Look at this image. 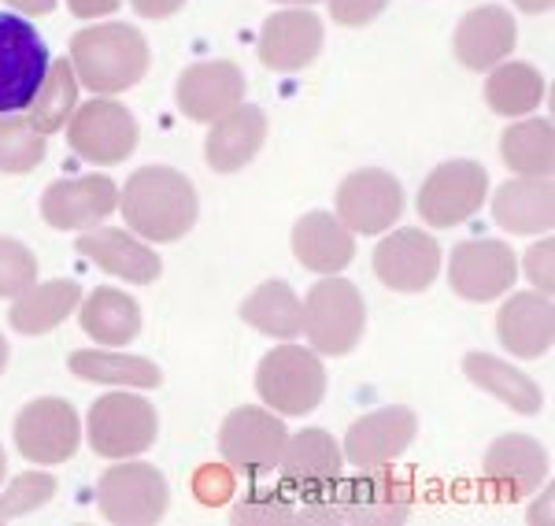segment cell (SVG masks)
Here are the masks:
<instances>
[{
  "label": "cell",
  "mask_w": 555,
  "mask_h": 526,
  "mask_svg": "<svg viewBox=\"0 0 555 526\" xmlns=\"http://www.w3.org/2000/svg\"><path fill=\"white\" fill-rule=\"evenodd\" d=\"M463 374H467L478 389H486V394H492L500 405H507L518 415H537V412H541V405H544L541 386H537L526 371H518V368H512V363L496 360V356L467 352V360H463Z\"/></svg>",
  "instance_id": "obj_29"
},
{
  "label": "cell",
  "mask_w": 555,
  "mask_h": 526,
  "mask_svg": "<svg viewBox=\"0 0 555 526\" xmlns=\"http://www.w3.org/2000/svg\"><path fill=\"white\" fill-rule=\"evenodd\" d=\"M159 434V415L138 394H104L89 408V445L96 457L130 460L149 452Z\"/></svg>",
  "instance_id": "obj_6"
},
{
  "label": "cell",
  "mask_w": 555,
  "mask_h": 526,
  "mask_svg": "<svg viewBox=\"0 0 555 526\" xmlns=\"http://www.w3.org/2000/svg\"><path fill=\"white\" fill-rule=\"evenodd\" d=\"M500 345L518 360H537L555 342V308L548 293H512L496 316Z\"/></svg>",
  "instance_id": "obj_21"
},
{
  "label": "cell",
  "mask_w": 555,
  "mask_h": 526,
  "mask_svg": "<svg viewBox=\"0 0 555 526\" xmlns=\"http://www.w3.org/2000/svg\"><path fill=\"white\" fill-rule=\"evenodd\" d=\"M67 141L89 164H122L138 149V119L119 101L96 97V101L82 104L75 119L67 123Z\"/></svg>",
  "instance_id": "obj_11"
},
{
  "label": "cell",
  "mask_w": 555,
  "mask_h": 526,
  "mask_svg": "<svg viewBox=\"0 0 555 526\" xmlns=\"http://www.w3.org/2000/svg\"><path fill=\"white\" fill-rule=\"evenodd\" d=\"M8 8H20L26 15H49L56 12V0H4Z\"/></svg>",
  "instance_id": "obj_44"
},
{
  "label": "cell",
  "mask_w": 555,
  "mask_h": 526,
  "mask_svg": "<svg viewBox=\"0 0 555 526\" xmlns=\"http://www.w3.org/2000/svg\"><path fill=\"white\" fill-rule=\"evenodd\" d=\"M56 497V478L44 471H26L8 486V493H0V523L23 519V515L38 512L41 504H49Z\"/></svg>",
  "instance_id": "obj_37"
},
{
  "label": "cell",
  "mask_w": 555,
  "mask_h": 526,
  "mask_svg": "<svg viewBox=\"0 0 555 526\" xmlns=\"http://www.w3.org/2000/svg\"><path fill=\"white\" fill-rule=\"evenodd\" d=\"M38 282V256L15 238H0V297H20Z\"/></svg>",
  "instance_id": "obj_38"
},
{
  "label": "cell",
  "mask_w": 555,
  "mask_h": 526,
  "mask_svg": "<svg viewBox=\"0 0 555 526\" xmlns=\"http://www.w3.org/2000/svg\"><path fill=\"white\" fill-rule=\"evenodd\" d=\"M404 216V185L382 167L352 171L337 190V219L356 234H385Z\"/></svg>",
  "instance_id": "obj_13"
},
{
  "label": "cell",
  "mask_w": 555,
  "mask_h": 526,
  "mask_svg": "<svg viewBox=\"0 0 555 526\" xmlns=\"http://www.w3.org/2000/svg\"><path fill=\"white\" fill-rule=\"evenodd\" d=\"M256 394L278 415H308L319 408L326 394V368L319 363L315 349L300 345H278L259 360Z\"/></svg>",
  "instance_id": "obj_4"
},
{
  "label": "cell",
  "mask_w": 555,
  "mask_h": 526,
  "mask_svg": "<svg viewBox=\"0 0 555 526\" xmlns=\"http://www.w3.org/2000/svg\"><path fill=\"white\" fill-rule=\"evenodd\" d=\"M322 49V20L308 8L274 12L259 30V60L271 70H300Z\"/></svg>",
  "instance_id": "obj_22"
},
{
  "label": "cell",
  "mask_w": 555,
  "mask_h": 526,
  "mask_svg": "<svg viewBox=\"0 0 555 526\" xmlns=\"http://www.w3.org/2000/svg\"><path fill=\"white\" fill-rule=\"evenodd\" d=\"M193 489L204 504H222V501H230V493H234V478H230L227 467H201L193 478Z\"/></svg>",
  "instance_id": "obj_41"
},
{
  "label": "cell",
  "mask_w": 555,
  "mask_h": 526,
  "mask_svg": "<svg viewBox=\"0 0 555 526\" xmlns=\"http://www.w3.org/2000/svg\"><path fill=\"white\" fill-rule=\"evenodd\" d=\"M78 319L82 330L93 342L107 345V349H119L130 345L141 334V308L130 293L115 290V285H96L86 300H78Z\"/></svg>",
  "instance_id": "obj_27"
},
{
  "label": "cell",
  "mask_w": 555,
  "mask_h": 526,
  "mask_svg": "<svg viewBox=\"0 0 555 526\" xmlns=\"http://www.w3.org/2000/svg\"><path fill=\"white\" fill-rule=\"evenodd\" d=\"M492 219L507 234H548L555 222V190L548 178H518L496 190Z\"/></svg>",
  "instance_id": "obj_26"
},
{
  "label": "cell",
  "mask_w": 555,
  "mask_h": 526,
  "mask_svg": "<svg viewBox=\"0 0 555 526\" xmlns=\"http://www.w3.org/2000/svg\"><path fill=\"white\" fill-rule=\"evenodd\" d=\"M515 279H518V260L512 245L486 238V242H463L452 248L449 282L452 293H460L463 300H474V305L496 300L512 290Z\"/></svg>",
  "instance_id": "obj_14"
},
{
  "label": "cell",
  "mask_w": 555,
  "mask_h": 526,
  "mask_svg": "<svg viewBox=\"0 0 555 526\" xmlns=\"http://www.w3.org/2000/svg\"><path fill=\"white\" fill-rule=\"evenodd\" d=\"M500 156L522 178H552L555 171V130L548 119H526L504 130Z\"/></svg>",
  "instance_id": "obj_32"
},
{
  "label": "cell",
  "mask_w": 555,
  "mask_h": 526,
  "mask_svg": "<svg viewBox=\"0 0 555 526\" xmlns=\"http://www.w3.org/2000/svg\"><path fill=\"white\" fill-rule=\"evenodd\" d=\"M489 108L504 119H518L541 108L544 101V78L533 64H496L486 82Z\"/></svg>",
  "instance_id": "obj_33"
},
{
  "label": "cell",
  "mask_w": 555,
  "mask_h": 526,
  "mask_svg": "<svg viewBox=\"0 0 555 526\" xmlns=\"http://www.w3.org/2000/svg\"><path fill=\"white\" fill-rule=\"evenodd\" d=\"M78 253L86 256L89 264H96L101 271L115 274V279H127L133 285H149L159 279L164 264L152 253L149 245H141L138 238L127 234V230L115 227H89L82 238H78Z\"/></svg>",
  "instance_id": "obj_23"
},
{
  "label": "cell",
  "mask_w": 555,
  "mask_h": 526,
  "mask_svg": "<svg viewBox=\"0 0 555 526\" xmlns=\"http://www.w3.org/2000/svg\"><path fill=\"white\" fill-rule=\"evenodd\" d=\"M119 204V185L104 175H82L52 182L41 197V216L56 230H89L101 227Z\"/></svg>",
  "instance_id": "obj_17"
},
{
  "label": "cell",
  "mask_w": 555,
  "mask_h": 526,
  "mask_svg": "<svg viewBox=\"0 0 555 526\" xmlns=\"http://www.w3.org/2000/svg\"><path fill=\"white\" fill-rule=\"evenodd\" d=\"M374 274L397 293H423L441 274V245L418 227H400L374 248Z\"/></svg>",
  "instance_id": "obj_15"
},
{
  "label": "cell",
  "mask_w": 555,
  "mask_h": 526,
  "mask_svg": "<svg viewBox=\"0 0 555 526\" xmlns=\"http://www.w3.org/2000/svg\"><path fill=\"white\" fill-rule=\"evenodd\" d=\"M285 441H289V431H285L282 419L267 412V408H253V405L230 412L219 431L222 460L234 471H241V475L274 471L278 460H282Z\"/></svg>",
  "instance_id": "obj_10"
},
{
  "label": "cell",
  "mask_w": 555,
  "mask_h": 526,
  "mask_svg": "<svg viewBox=\"0 0 555 526\" xmlns=\"http://www.w3.org/2000/svg\"><path fill=\"white\" fill-rule=\"evenodd\" d=\"M182 4L185 0H130L133 12L145 15V20H167V15H175Z\"/></svg>",
  "instance_id": "obj_43"
},
{
  "label": "cell",
  "mask_w": 555,
  "mask_h": 526,
  "mask_svg": "<svg viewBox=\"0 0 555 526\" xmlns=\"http://www.w3.org/2000/svg\"><path fill=\"white\" fill-rule=\"evenodd\" d=\"M8 356L12 352H8V342H4V334H0V374L8 371Z\"/></svg>",
  "instance_id": "obj_46"
},
{
  "label": "cell",
  "mask_w": 555,
  "mask_h": 526,
  "mask_svg": "<svg viewBox=\"0 0 555 526\" xmlns=\"http://www.w3.org/2000/svg\"><path fill=\"white\" fill-rule=\"evenodd\" d=\"M245 101V75L230 60L185 67L178 78V108L196 123H215Z\"/></svg>",
  "instance_id": "obj_19"
},
{
  "label": "cell",
  "mask_w": 555,
  "mask_h": 526,
  "mask_svg": "<svg viewBox=\"0 0 555 526\" xmlns=\"http://www.w3.org/2000/svg\"><path fill=\"white\" fill-rule=\"evenodd\" d=\"M122 0H67V8L78 20H96V15H112L119 12Z\"/></svg>",
  "instance_id": "obj_42"
},
{
  "label": "cell",
  "mask_w": 555,
  "mask_h": 526,
  "mask_svg": "<svg viewBox=\"0 0 555 526\" xmlns=\"http://www.w3.org/2000/svg\"><path fill=\"white\" fill-rule=\"evenodd\" d=\"M241 319L248 326H256L267 337H289L304 334V305L293 293L289 282H263L259 290H253L241 305Z\"/></svg>",
  "instance_id": "obj_30"
},
{
  "label": "cell",
  "mask_w": 555,
  "mask_h": 526,
  "mask_svg": "<svg viewBox=\"0 0 555 526\" xmlns=\"http://www.w3.org/2000/svg\"><path fill=\"white\" fill-rule=\"evenodd\" d=\"M96 501L107 523L115 526H149L167 515L171 493L152 463H115L104 471Z\"/></svg>",
  "instance_id": "obj_8"
},
{
  "label": "cell",
  "mask_w": 555,
  "mask_h": 526,
  "mask_svg": "<svg viewBox=\"0 0 555 526\" xmlns=\"http://www.w3.org/2000/svg\"><path fill=\"white\" fill-rule=\"evenodd\" d=\"M411 512V489L385 467L360 478H278L253 486L237 512V526H397Z\"/></svg>",
  "instance_id": "obj_1"
},
{
  "label": "cell",
  "mask_w": 555,
  "mask_h": 526,
  "mask_svg": "<svg viewBox=\"0 0 555 526\" xmlns=\"http://www.w3.org/2000/svg\"><path fill=\"white\" fill-rule=\"evenodd\" d=\"M548 478V449L526 434H504L486 452V483L500 501H522Z\"/></svg>",
  "instance_id": "obj_18"
},
{
  "label": "cell",
  "mask_w": 555,
  "mask_h": 526,
  "mask_svg": "<svg viewBox=\"0 0 555 526\" xmlns=\"http://www.w3.org/2000/svg\"><path fill=\"white\" fill-rule=\"evenodd\" d=\"M293 256L315 274H341L356 256L352 230L330 211H311L293 227Z\"/></svg>",
  "instance_id": "obj_25"
},
{
  "label": "cell",
  "mask_w": 555,
  "mask_h": 526,
  "mask_svg": "<svg viewBox=\"0 0 555 526\" xmlns=\"http://www.w3.org/2000/svg\"><path fill=\"white\" fill-rule=\"evenodd\" d=\"M122 219L145 242H178L193 230L201 201L193 182L175 167H141L119 193Z\"/></svg>",
  "instance_id": "obj_2"
},
{
  "label": "cell",
  "mask_w": 555,
  "mask_h": 526,
  "mask_svg": "<svg viewBox=\"0 0 555 526\" xmlns=\"http://www.w3.org/2000/svg\"><path fill=\"white\" fill-rule=\"evenodd\" d=\"M418 434V419L411 408L389 405L378 408V412L363 415L352 423L345 438V460L360 471H378L389 467L392 460H400L408 452V445L415 441Z\"/></svg>",
  "instance_id": "obj_16"
},
{
  "label": "cell",
  "mask_w": 555,
  "mask_h": 526,
  "mask_svg": "<svg viewBox=\"0 0 555 526\" xmlns=\"http://www.w3.org/2000/svg\"><path fill=\"white\" fill-rule=\"evenodd\" d=\"M389 0H330V15L341 26H366L385 12Z\"/></svg>",
  "instance_id": "obj_40"
},
{
  "label": "cell",
  "mask_w": 555,
  "mask_h": 526,
  "mask_svg": "<svg viewBox=\"0 0 555 526\" xmlns=\"http://www.w3.org/2000/svg\"><path fill=\"white\" fill-rule=\"evenodd\" d=\"M82 441L78 412L60 397L30 400L15 415V449L30 463H67Z\"/></svg>",
  "instance_id": "obj_12"
},
{
  "label": "cell",
  "mask_w": 555,
  "mask_h": 526,
  "mask_svg": "<svg viewBox=\"0 0 555 526\" xmlns=\"http://www.w3.org/2000/svg\"><path fill=\"white\" fill-rule=\"evenodd\" d=\"M515 41H518V26L512 20V12L496 4H481L463 15L460 26H455L452 49L463 67L489 70L512 56Z\"/></svg>",
  "instance_id": "obj_20"
},
{
  "label": "cell",
  "mask_w": 555,
  "mask_h": 526,
  "mask_svg": "<svg viewBox=\"0 0 555 526\" xmlns=\"http://www.w3.org/2000/svg\"><path fill=\"white\" fill-rule=\"evenodd\" d=\"M263 141H267V115L256 104H237L234 112L215 119L208 141H204L208 167L219 175H234L245 164H253L256 153L263 149Z\"/></svg>",
  "instance_id": "obj_24"
},
{
  "label": "cell",
  "mask_w": 555,
  "mask_h": 526,
  "mask_svg": "<svg viewBox=\"0 0 555 526\" xmlns=\"http://www.w3.org/2000/svg\"><path fill=\"white\" fill-rule=\"evenodd\" d=\"M366 326V308L363 297L348 279H330L315 282L304 300V330L311 337V349L326 356H345L360 345Z\"/></svg>",
  "instance_id": "obj_5"
},
{
  "label": "cell",
  "mask_w": 555,
  "mask_h": 526,
  "mask_svg": "<svg viewBox=\"0 0 555 526\" xmlns=\"http://www.w3.org/2000/svg\"><path fill=\"white\" fill-rule=\"evenodd\" d=\"M82 300V285L70 282V279H60V282H34L30 290H23L15 297L12 311H8V323H12L15 334H26V337H41L49 330H56L70 311L78 308Z\"/></svg>",
  "instance_id": "obj_28"
},
{
  "label": "cell",
  "mask_w": 555,
  "mask_h": 526,
  "mask_svg": "<svg viewBox=\"0 0 555 526\" xmlns=\"http://www.w3.org/2000/svg\"><path fill=\"white\" fill-rule=\"evenodd\" d=\"M489 175L474 159H449L426 175L418 190V216L437 230H452L467 222L486 204Z\"/></svg>",
  "instance_id": "obj_9"
},
{
  "label": "cell",
  "mask_w": 555,
  "mask_h": 526,
  "mask_svg": "<svg viewBox=\"0 0 555 526\" xmlns=\"http://www.w3.org/2000/svg\"><path fill=\"white\" fill-rule=\"evenodd\" d=\"M555 0H515V8H522V12L530 15H541V12H552Z\"/></svg>",
  "instance_id": "obj_45"
},
{
  "label": "cell",
  "mask_w": 555,
  "mask_h": 526,
  "mask_svg": "<svg viewBox=\"0 0 555 526\" xmlns=\"http://www.w3.org/2000/svg\"><path fill=\"white\" fill-rule=\"evenodd\" d=\"M274 4H300L304 8V4H319V0H274Z\"/></svg>",
  "instance_id": "obj_48"
},
{
  "label": "cell",
  "mask_w": 555,
  "mask_h": 526,
  "mask_svg": "<svg viewBox=\"0 0 555 526\" xmlns=\"http://www.w3.org/2000/svg\"><path fill=\"white\" fill-rule=\"evenodd\" d=\"M44 159V133L15 112H0V171L26 175Z\"/></svg>",
  "instance_id": "obj_36"
},
{
  "label": "cell",
  "mask_w": 555,
  "mask_h": 526,
  "mask_svg": "<svg viewBox=\"0 0 555 526\" xmlns=\"http://www.w3.org/2000/svg\"><path fill=\"white\" fill-rule=\"evenodd\" d=\"M67 368L75 379L86 382H104V386H133V389H156L164 382V374L145 356H127V352H96V349H78L70 352Z\"/></svg>",
  "instance_id": "obj_31"
},
{
  "label": "cell",
  "mask_w": 555,
  "mask_h": 526,
  "mask_svg": "<svg viewBox=\"0 0 555 526\" xmlns=\"http://www.w3.org/2000/svg\"><path fill=\"white\" fill-rule=\"evenodd\" d=\"M49 64L41 34L23 15L0 12V112L30 108Z\"/></svg>",
  "instance_id": "obj_7"
},
{
  "label": "cell",
  "mask_w": 555,
  "mask_h": 526,
  "mask_svg": "<svg viewBox=\"0 0 555 526\" xmlns=\"http://www.w3.org/2000/svg\"><path fill=\"white\" fill-rule=\"evenodd\" d=\"M75 78L96 97H112L138 86L149 70V41L127 23L86 26L70 38Z\"/></svg>",
  "instance_id": "obj_3"
},
{
  "label": "cell",
  "mask_w": 555,
  "mask_h": 526,
  "mask_svg": "<svg viewBox=\"0 0 555 526\" xmlns=\"http://www.w3.org/2000/svg\"><path fill=\"white\" fill-rule=\"evenodd\" d=\"M345 452L341 445L334 441V434L326 431H300L297 438L285 441L282 449V478H300V483H311V478H330L341 475Z\"/></svg>",
  "instance_id": "obj_34"
},
{
  "label": "cell",
  "mask_w": 555,
  "mask_h": 526,
  "mask_svg": "<svg viewBox=\"0 0 555 526\" xmlns=\"http://www.w3.org/2000/svg\"><path fill=\"white\" fill-rule=\"evenodd\" d=\"M75 104H78L75 67H70L67 60H56V64H49V70H44L38 93H34V101H30V123L41 133H56L67 127Z\"/></svg>",
  "instance_id": "obj_35"
},
{
  "label": "cell",
  "mask_w": 555,
  "mask_h": 526,
  "mask_svg": "<svg viewBox=\"0 0 555 526\" xmlns=\"http://www.w3.org/2000/svg\"><path fill=\"white\" fill-rule=\"evenodd\" d=\"M552 253H555V242L552 238H544L541 245H533L530 253H526V279L533 282L537 293H548L555 290V274H552Z\"/></svg>",
  "instance_id": "obj_39"
},
{
  "label": "cell",
  "mask_w": 555,
  "mask_h": 526,
  "mask_svg": "<svg viewBox=\"0 0 555 526\" xmlns=\"http://www.w3.org/2000/svg\"><path fill=\"white\" fill-rule=\"evenodd\" d=\"M4 475H8V457H4V449H0V483H4Z\"/></svg>",
  "instance_id": "obj_47"
}]
</instances>
